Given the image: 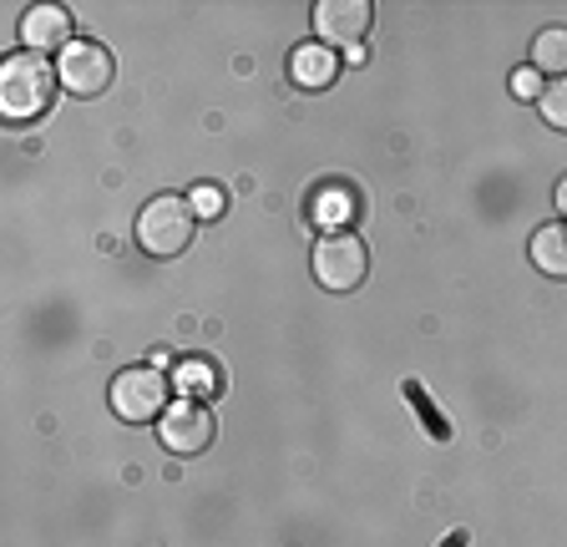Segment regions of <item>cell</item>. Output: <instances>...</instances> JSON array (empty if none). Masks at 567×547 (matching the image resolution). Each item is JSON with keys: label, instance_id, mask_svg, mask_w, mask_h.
Returning a JSON list of instances; mask_svg holds the SVG:
<instances>
[{"label": "cell", "instance_id": "9a60e30c", "mask_svg": "<svg viewBox=\"0 0 567 547\" xmlns=\"http://www.w3.org/2000/svg\"><path fill=\"white\" fill-rule=\"evenodd\" d=\"M401 391H405V401H411V405H415V411H421L425 431H431V436H436V441H451V421H446V416H441V411H436V405H431V401H425L421 381H405V385H401Z\"/></svg>", "mask_w": 567, "mask_h": 547}, {"label": "cell", "instance_id": "7c38bea8", "mask_svg": "<svg viewBox=\"0 0 567 547\" xmlns=\"http://www.w3.org/2000/svg\"><path fill=\"white\" fill-rule=\"evenodd\" d=\"M173 385L183 395H193V401H198V395H218V391H224V370L213 365L208 355H188L183 365H177V381Z\"/></svg>", "mask_w": 567, "mask_h": 547}, {"label": "cell", "instance_id": "2e32d148", "mask_svg": "<svg viewBox=\"0 0 567 547\" xmlns=\"http://www.w3.org/2000/svg\"><path fill=\"white\" fill-rule=\"evenodd\" d=\"M188 203H193V214L208 218V224H213V218H224V214H228V193L218 188V183H198Z\"/></svg>", "mask_w": 567, "mask_h": 547}, {"label": "cell", "instance_id": "ba28073f", "mask_svg": "<svg viewBox=\"0 0 567 547\" xmlns=\"http://www.w3.org/2000/svg\"><path fill=\"white\" fill-rule=\"evenodd\" d=\"M71 31H76V21H71L66 6H31L21 21V41L35 56H41V51H66Z\"/></svg>", "mask_w": 567, "mask_h": 547}, {"label": "cell", "instance_id": "5b68a950", "mask_svg": "<svg viewBox=\"0 0 567 547\" xmlns=\"http://www.w3.org/2000/svg\"><path fill=\"white\" fill-rule=\"evenodd\" d=\"M213 436H218V421L203 401H177L157 421V441H163L167 456H203L213 446Z\"/></svg>", "mask_w": 567, "mask_h": 547}, {"label": "cell", "instance_id": "8fae6325", "mask_svg": "<svg viewBox=\"0 0 567 547\" xmlns=\"http://www.w3.org/2000/svg\"><path fill=\"white\" fill-rule=\"evenodd\" d=\"M309 214H315V224L324 228V234H344V224L354 218V193L344 188V183H330V188H319L315 198H309Z\"/></svg>", "mask_w": 567, "mask_h": 547}, {"label": "cell", "instance_id": "52a82bcc", "mask_svg": "<svg viewBox=\"0 0 567 547\" xmlns=\"http://www.w3.org/2000/svg\"><path fill=\"white\" fill-rule=\"evenodd\" d=\"M370 21H375V6L370 0H319L315 6V31L319 47H360L370 37Z\"/></svg>", "mask_w": 567, "mask_h": 547}, {"label": "cell", "instance_id": "9c48e42d", "mask_svg": "<svg viewBox=\"0 0 567 547\" xmlns=\"http://www.w3.org/2000/svg\"><path fill=\"white\" fill-rule=\"evenodd\" d=\"M340 66H344V61L334 56L330 47H319V41H309V47L289 51V82L305 86V92H324V86L340 76Z\"/></svg>", "mask_w": 567, "mask_h": 547}, {"label": "cell", "instance_id": "d6986e66", "mask_svg": "<svg viewBox=\"0 0 567 547\" xmlns=\"http://www.w3.org/2000/svg\"><path fill=\"white\" fill-rule=\"evenodd\" d=\"M441 547H466V527H461V533H451V537H446V543H441Z\"/></svg>", "mask_w": 567, "mask_h": 547}, {"label": "cell", "instance_id": "7a4b0ae2", "mask_svg": "<svg viewBox=\"0 0 567 547\" xmlns=\"http://www.w3.org/2000/svg\"><path fill=\"white\" fill-rule=\"evenodd\" d=\"M193 234H198V214L177 193H157L137 214V249L153 254V259H177L193 244Z\"/></svg>", "mask_w": 567, "mask_h": 547}, {"label": "cell", "instance_id": "e0dca14e", "mask_svg": "<svg viewBox=\"0 0 567 547\" xmlns=\"http://www.w3.org/2000/svg\"><path fill=\"white\" fill-rule=\"evenodd\" d=\"M512 92L517 96H543V76L532 72V66H522V72H512Z\"/></svg>", "mask_w": 567, "mask_h": 547}, {"label": "cell", "instance_id": "30bf717a", "mask_svg": "<svg viewBox=\"0 0 567 547\" xmlns=\"http://www.w3.org/2000/svg\"><path fill=\"white\" fill-rule=\"evenodd\" d=\"M527 254L547 279H567V224H543L537 234H532Z\"/></svg>", "mask_w": 567, "mask_h": 547}, {"label": "cell", "instance_id": "ac0fdd59", "mask_svg": "<svg viewBox=\"0 0 567 547\" xmlns=\"http://www.w3.org/2000/svg\"><path fill=\"white\" fill-rule=\"evenodd\" d=\"M553 198H557V214L567 218V173H563V178H557V193H553Z\"/></svg>", "mask_w": 567, "mask_h": 547}, {"label": "cell", "instance_id": "277c9868", "mask_svg": "<svg viewBox=\"0 0 567 547\" xmlns=\"http://www.w3.org/2000/svg\"><path fill=\"white\" fill-rule=\"evenodd\" d=\"M112 411H117L127 426H147V421H163L167 416V381L157 365H132L122 370L112 391H106Z\"/></svg>", "mask_w": 567, "mask_h": 547}, {"label": "cell", "instance_id": "6da1fadb", "mask_svg": "<svg viewBox=\"0 0 567 547\" xmlns=\"http://www.w3.org/2000/svg\"><path fill=\"white\" fill-rule=\"evenodd\" d=\"M56 66L47 56H35V51H16L6 56L0 66V112L6 122H31L56 102Z\"/></svg>", "mask_w": 567, "mask_h": 547}, {"label": "cell", "instance_id": "3957f363", "mask_svg": "<svg viewBox=\"0 0 567 547\" xmlns=\"http://www.w3.org/2000/svg\"><path fill=\"white\" fill-rule=\"evenodd\" d=\"M309 269H315L319 289H330V295H350V289L365 285V274H370L365 238H360V234H324L315 244Z\"/></svg>", "mask_w": 567, "mask_h": 547}, {"label": "cell", "instance_id": "5bb4252c", "mask_svg": "<svg viewBox=\"0 0 567 547\" xmlns=\"http://www.w3.org/2000/svg\"><path fill=\"white\" fill-rule=\"evenodd\" d=\"M537 112H543V122L553 132H567V76H557L553 86H543V96H537Z\"/></svg>", "mask_w": 567, "mask_h": 547}, {"label": "cell", "instance_id": "8992f818", "mask_svg": "<svg viewBox=\"0 0 567 547\" xmlns=\"http://www.w3.org/2000/svg\"><path fill=\"white\" fill-rule=\"evenodd\" d=\"M56 76L71 96H102L112 86V76H117V61H112V51L102 41H71L56 61Z\"/></svg>", "mask_w": 567, "mask_h": 547}, {"label": "cell", "instance_id": "4fadbf2b", "mask_svg": "<svg viewBox=\"0 0 567 547\" xmlns=\"http://www.w3.org/2000/svg\"><path fill=\"white\" fill-rule=\"evenodd\" d=\"M532 72L567 76V25H543L532 37Z\"/></svg>", "mask_w": 567, "mask_h": 547}]
</instances>
